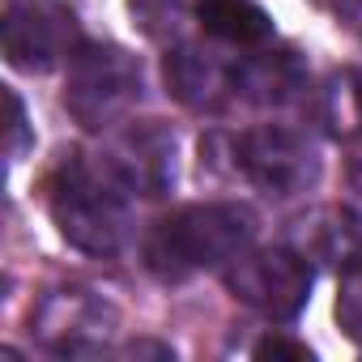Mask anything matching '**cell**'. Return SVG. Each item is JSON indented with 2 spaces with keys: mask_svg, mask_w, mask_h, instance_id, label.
<instances>
[{
  "mask_svg": "<svg viewBox=\"0 0 362 362\" xmlns=\"http://www.w3.org/2000/svg\"><path fill=\"white\" fill-rule=\"evenodd\" d=\"M166 86L188 111L201 115H235L252 107H281L298 98L303 69L290 52H239V47H201V43H179L166 52Z\"/></svg>",
  "mask_w": 362,
  "mask_h": 362,
  "instance_id": "cell-1",
  "label": "cell"
},
{
  "mask_svg": "<svg viewBox=\"0 0 362 362\" xmlns=\"http://www.w3.org/2000/svg\"><path fill=\"white\" fill-rule=\"evenodd\" d=\"M47 214L60 239L86 256H115L132 226V192L119 184V175L107 158L64 153L47 175Z\"/></svg>",
  "mask_w": 362,
  "mask_h": 362,
  "instance_id": "cell-2",
  "label": "cell"
},
{
  "mask_svg": "<svg viewBox=\"0 0 362 362\" xmlns=\"http://www.w3.org/2000/svg\"><path fill=\"white\" fill-rule=\"evenodd\" d=\"M256 239V214L239 201H201L166 214L145 235V269L158 281H188L226 269Z\"/></svg>",
  "mask_w": 362,
  "mask_h": 362,
  "instance_id": "cell-3",
  "label": "cell"
},
{
  "mask_svg": "<svg viewBox=\"0 0 362 362\" xmlns=\"http://www.w3.org/2000/svg\"><path fill=\"white\" fill-rule=\"evenodd\" d=\"M201 158L230 179H243L256 192L290 201L320 179V153L307 132L290 124H256L239 132H209L201 141Z\"/></svg>",
  "mask_w": 362,
  "mask_h": 362,
  "instance_id": "cell-4",
  "label": "cell"
},
{
  "mask_svg": "<svg viewBox=\"0 0 362 362\" xmlns=\"http://www.w3.org/2000/svg\"><path fill=\"white\" fill-rule=\"evenodd\" d=\"M145 90L136 56H128L115 43H77V52L64 64V111L86 128L103 132L124 124V115L136 107Z\"/></svg>",
  "mask_w": 362,
  "mask_h": 362,
  "instance_id": "cell-5",
  "label": "cell"
},
{
  "mask_svg": "<svg viewBox=\"0 0 362 362\" xmlns=\"http://www.w3.org/2000/svg\"><path fill=\"white\" fill-rule=\"evenodd\" d=\"M30 332L56 358H98L119 337V311L86 286H60L30 311Z\"/></svg>",
  "mask_w": 362,
  "mask_h": 362,
  "instance_id": "cell-6",
  "label": "cell"
},
{
  "mask_svg": "<svg viewBox=\"0 0 362 362\" xmlns=\"http://www.w3.org/2000/svg\"><path fill=\"white\" fill-rule=\"evenodd\" d=\"M222 273L226 290L264 320H294L311 298V260L298 247H247Z\"/></svg>",
  "mask_w": 362,
  "mask_h": 362,
  "instance_id": "cell-7",
  "label": "cell"
},
{
  "mask_svg": "<svg viewBox=\"0 0 362 362\" xmlns=\"http://www.w3.org/2000/svg\"><path fill=\"white\" fill-rule=\"evenodd\" d=\"M5 60L18 73H52L77 52V18L64 0H9L5 5Z\"/></svg>",
  "mask_w": 362,
  "mask_h": 362,
  "instance_id": "cell-8",
  "label": "cell"
},
{
  "mask_svg": "<svg viewBox=\"0 0 362 362\" xmlns=\"http://www.w3.org/2000/svg\"><path fill=\"white\" fill-rule=\"evenodd\" d=\"M103 158L132 197L153 201L175 184V132L158 119H124V128L111 132Z\"/></svg>",
  "mask_w": 362,
  "mask_h": 362,
  "instance_id": "cell-9",
  "label": "cell"
},
{
  "mask_svg": "<svg viewBox=\"0 0 362 362\" xmlns=\"http://www.w3.org/2000/svg\"><path fill=\"white\" fill-rule=\"evenodd\" d=\"M192 13L209 43L256 52L273 43V18L260 0H192Z\"/></svg>",
  "mask_w": 362,
  "mask_h": 362,
  "instance_id": "cell-10",
  "label": "cell"
},
{
  "mask_svg": "<svg viewBox=\"0 0 362 362\" xmlns=\"http://www.w3.org/2000/svg\"><path fill=\"white\" fill-rule=\"evenodd\" d=\"M298 252L307 260H328L337 269H349L362 260V222L345 209H320L311 222H303Z\"/></svg>",
  "mask_w": 362,
  "mask_h": 362,
  "instance_id": "cell-11",
  "label": "cell"
},
{
  "mask_svg": "<svg viewBox=\"0 0 362 362\" xmlns=\"http://www.w3.org/2000/svg\"><path fill=\"white\" fill-rule=\"evenodd\" d=\"M320 119L341 141H362V69H337L320 90Z\"/></svg>",
  "mask_w": 362,
  "mask_h": 362,
  "instance_id": "cell-12",
  "label": "cell"
},
{
  "mask_svg": "<svg viewBox=\"0 0 362 362\" xmlns=\"http://www.w3.org/2000/svg\"><path fill=\"white\" fill-rule=\"evenodd\" d=\"M184 5L188 0H128V13L132 22L141 26L145 39H170L179 30V22H184Z\"/></svg>",
  "mask_w": 362,
  "mask_h": 362,
  "instance_id": "cell-13",
  "label": "cell"
},
{
  "mask_svg": "<svg viewBox=\"0 0 362 362\" xmlns=\"http://www.w3.org/2000/svg\"><path fill=\"white\" fill-rule=\"evenodd\" d=\"M337 324L341 332L362 345V260L341 269V286H337Z\"/></svg>",
  "mask_w": 362,
  "mask_h": 362,
  "instance_id": "cell-14",
  "label": "cell"
},
{
  "mask_svg": "<svg viewBox=\"0 0 362 362\" xmlns=\"http://www.w3.org/2000/svg\"><path fill=\"white\" fill-rule=\"evenodd\" d=\"M26 145H30V128H26V107H22V98L9 90V158L18 162L22 153H26Z\"/></svg>",
  "mask_w": 362,
  "mask_h": 362,
  "instance_id": "cell-15",
  "label": "cell"
},
{
  "mask_svg": "<svg viewBox=\"0 0 362 362\" xmlns=\"http://www.w3.org/2000/svg\"><path fill=\"white\" fill-rule=\"evenodd\" d=\"M256 358H294V362H303V358H311V349H307L303 341H286V337H264V341L256 345Z\"/></svg>",
  "mask_w": 362,
  "mask_h": 362,
  "instance_id": "cell-16",
  "label": "cell"
},
{
  "mask_svg": "<svg viewBox=\"0 0 362 362\" xmlns=\"http://www.w3.org/2000/svg\"><path fill=\"white\" fill-rule=\"evenodd\" d=\"M311 5H315L320 13L337 18V22H354V18H362V0H311Z\"/></svg>",
  "mask_w": 362,
  "mask_h": 362,
  "instance_id": "cell-17",
  "label": "cell"
}]
</instances>
